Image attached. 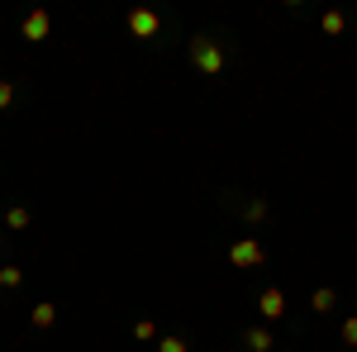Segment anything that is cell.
<instances>
[{"label":"cell","instance_id":"obj_1","mask_svg":"<svg viewBox=\"0 0 357 352\" xmlns=\"http://www.w3.org/2000/svg\"><path fill=\"white\" fill-rule=\"evenodd\" d=\"M191 62L205 72V77H220L224 72V48L215 38H191Z\"/></svg>","mask_w":357,"mask_h":352},{"label":"cell","instance_id":"obj_2","mask_svg":"<svg viewBox=\"0 0 357 352\" xmlns=\"http://www.w3.org/2000/svg\"><path fill=\"white\" fill-rule=\"evenodd\" d=\"M229 262H234V267H243V271H252V267H262V262H267V252H262L257 238H238V243L229 247Z\"/></svg>","mask_w":357,"mask_h":352},{"label":"cell","instance_id":"obj_3","mask_svg":"<svg viewBox=\"0 0 357 352\" xmlns=\"http://www.w3.org/2000/svg\"><path fill=\"white\" fill-rule=\"evenodd\" d=\"M158 29H162L158 10H129V33L134 38H158Z\"/></svg>","mask_w":357,"mask_h":352},{"label":"cell","instance_id":"obj_4","mask_svg":"<svg viewBox=\"0 0 357 352\" xmlns=\"http://www.w3.org/2000/svg\"><path fill=\"white\" fill-rule=\"evenodd\" d=\"M257 309H262V319H267V324H276V319L286 314V296L272 286V291H262V296H257Z\"/></svg>","mask_w":357,"mask_h":352},{"label":"cell","instance_id":"obj_5","mask_svg":"<svg viewBox=\"0 0 357 352\" xmlns=\"http://www.w3.org/2000/svg\"><path fill=\"white\" fill-rule=\"evenodd\" d=\"M48 29H53V15H48V10H33V15L24 20V38L38 43V38H48Z\"/></svg>","mask_w":357,"mask_h":352},{"label":"cell","instance_id":"obj_6","mask_svg":"<svg viewBox=\"0 0 357 352\" xmlns=\"http://www.w3.org/2000/svg\"><path fill=\"white\" fill-rule=\"evenodd\" d=\"M243 343H248V352H272V333L267 328H248Z\"/></svg>","mask_w":357,"mask_h":352},{"label":"cell","instance_id":"obj_7","mask_svg":"<svg viewBox=\"0 0 357 352\" xmlns=\"http://www.w3.org/2000/svg\"><path fill=\"white\" fill-rule=\"evenodd\" d=\"M57 324V305H33V328H53Z\"/></svg>","mask_w":357,"mask_h":352},{"label":"cell","instance_id":"obj_8","mask_svg":"<svg viewBox=\"0 0 357 352\" xmlns=\"http://www.w3.org/2000/svg\"><path fill=\"white\" fill-rule=\"evenodd\" d=\"M5 229H29V210H24V205H10V215H5Z\"/></svg>","mask_w":357,"mask_h":352},{"label":"cell","instance_id":"obj_9","mask_svg":"<svg viewBox=\"0 0 357 352\" xmlns=\"http://www.w3.org/2000/svg\"><path fill=\"white\" fill-rule=\"evenodd\" d=\"M310 305H314V314L333 309V291H329V286H324V291H314V296H310Z\"/></svg>","mask_w":357,"mask_h":352},{"label":"cell","instance_id":"obj_10","mask_svg":"<svg viewBox=\"0 0 357 352\" xmlns=\"http://www.w3.org/2000/svg\"><path fill=\"white\" fill-rule=\"evenodd\" d=\"M343 24H348V20H343L338 10H329V15H324V33H343Z\"/></svg>","mask_w":357,"mask_h":352},{"label":"cell","instance_id":"obj_11","mask_svg":"<svg viewBox=\"0 0 357 352\" xmlns=\"http://www.w3.org/2000/svg\"><path fill=\"white\" fill-rule=\"evenodd\" d=\"M20 281H24L20 267H0V286H20Z\"/></svg>","mask_w":357,"mask_h":352},{"label":"cell","instance_id":"obj_12","mask_svg":"<svg viewBox=\"0 0 357 352\" xmlns=\"http://www.w3.org/2000/svg\"><path fill=\"white\" fill-rule=\"evenodd\" d=\"M343 343L357 348V319H343Z\"/></svg>","mask_w":357,"mask_h":352},{"label":"cell","instance_id":"obj_13","mask_svg":"<svg viewBox=\"0 0 357 352\" xmlns=\"http://www.w3.org/2000/svg\"><path fill=\"white\" fill-rule=\"evenodd\" d=\"M134 338H143V343H148V338H158V328L143 319V324H134Z\"/></svg>","mask_w":357,"mask_h":352},{"label":"cell","instance_id":"obj_14","mask_svg":"<svg viewBox=\"0 0 357 352\" xmlns=\"http://www.w3.org/2000/svg\"><path fill=\"white\" fill-rule=\"evenodd\" d=\"M158 352H186V343H181V338H162V343H158Z\"/></svg>","mask_w":357,"mask_h":352},{"label":"cell","instance_id":"obj_15","mask_svg":"<svg viewBox=\"0 0 357 352\" xmlns=\"http://www.w3.org/2000/svg\"><path fill=\"white\" fill-rule=\"evenodd\" d=\"M10 100H15V82H0V109L10 105Z\"/></svg>","mask_w":357,"mask_h":352},{"label":"cell","instance_id":"obj_16","mask_svg":"<svg viewBox=\"0 0 357 352\" xmlns=\"http://www.w3.org/2000/svg\"><path fill=\"white\" fill-rule=\"evenodd\" d=\"M0 243H5V234H0Z\"/></svg>","mask_w":357,"mask_h":352}]
</instances>
